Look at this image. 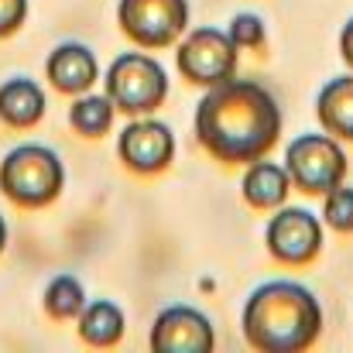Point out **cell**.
Segmentation results:
<instances>
[{"label":"cell","instance_id":"obj_1","mask_svg":"<svg viewBox=\"0 0 353 353\" xmlns=\"http://www.w3.org/2000/svg\"><path fill=\"white\" fill-rule=\"evenodd\" d=\"M281 134V110L274 97L250 79H227L210 86L196 107V137L223 165H250L268 158Z\"/></svg>","mask_w":353,"mask_h":353},{"label":"cell","instance_id":"obj_2","mask_svg":"<svg viewBox=\"0 0 353 353\" xmlns=\"http://www.w3.org/2000/svg\"><path fill=\"white\" fill-rule=\"evenodd\" d=\"M323 333L319 299L299 281H268L243 305V336L254 350L302 353Z\"/></svg>","mask_w":353,"mask_h":353},{"label":"cell","instance_id":"obj_3","mask_svg":"<svg viewBox=\"0 0 353 353\" xmlns=\"http://www.w3.org/2000/svg\"><path fill=\"white\" fill-rule=\"evenodd\" d=\"M65 185V168L59 154L45 144H17L0 161V189L14 206L41 210L59 199Z\"/></svg>","mask_w":353,"mask_h":353},{"label":"cell","instance_id":"obj_4","mask_svg":"<svg viewBox=\"0 0 353 353\" xmlns=\"http://www.w3.org/2000/svg\"><path fill=\"white\" fill-rule=\"evenodd\" d=\"M107 97L114 110H123L130 117L151 114L168 97V76L158 59L144 52H127L107 69Z\"/></svg>","mask_w":353,"mask_h":353},{"label":"cell","instance_id":"obj_5","mask_svg":"<svg viewBox=\"0 0 353 353\" xmlns=\"http://www.w3.org/2000/svg\"><path fill=\"white\" fill-rule=\"evenodd\" d=\"M285 172L305 196H326L347 179V154L333 134H302L285 151Z\"/></svg>","mask_w":353,"mask_h":353},{"label":"cell","instance_id":"obj_6","mask_svg":"<svg viewBox=\"0 0 353 353\" xmlns=\"http://www.w3.org/2000/svg\"><path fill=\"white\" fill-rule=\"evenodd\" d=\"M117 21L141 48H168L189 28V0H120Z\"/></svg>","mask_w":353,"mask_h":353},{"label":"cell","instance_id":"obj_7","mask_svg":"<svg viewBox=\"0 0 353 353\" xmlns=\"http://www.w3.org/2000/svg\"><path fill=\"white\" fill-rule=\"evenodd\" d=\"M179 72L196 86H220L236 76V45L227 31L196 28L179 45Z\"/></svg>","mask_w":353,"mask_h":353},{"label":"cell","instance_id":"obj_8","mask_svg":"<svg viewBox=\"0 0 353 353\" xmlns=\"http://www.w3.org/2000/svg\"><path fill=\"white\" fill-rule=\"evenodd\" d=\"M264 243H268V254L281 264H309L323 250L319 216L299 206H285L268 220Z\"/></svg>","mask_w":353,"mask_h":353},{"label":"cell","instance_id":"obj_9","mask_svg":"<svg viewBox=\"0 0 353 353\" xmlns=\"http://www.w3.org/2000/svg\"><path fill=\"white\" fill-rule=\"evenodd\" d=\"M123 165L137 175H158L175 158V134L161 120H134L123 127L117 141Z\"/></svg>","mask_w":353,"mask_h":353},{"label":"cell","instance_id":"obj_10","mask_svg":"<svg viewBox=\"0 0 353 353\" xmlns=\"http://www.w3.org/2000/svg\"><path fill=\"white\" fill-rule=\"evenodd\" d=\"M151 347L161 353H210L216 347L213 323L192 305L165 309L151 326Z\"/></svg>","mask_w":353,"mask_h":353},{"label":"cell","instance_id":"obj_11","mask_svg":"<svg viewBox=\"0 0 353 353\" xmlns=\"http://www.w3.org/2000/svg\"><path fill=\"white\" fill-rule=\"evenodd\" d=\"M48 79L59 93H69V97H79V93H90L93 83L100 79V65H97V55L79 45V41H62L59 48H52L48 55Z\"/></svg>","mask_w":353,"mask_h":353},{"label":"cell","instance_id":"obj_12","mask_svg":"<svg viewBox=\"0 0 353 353\" xmlns=\"http://www.w3.org/2000/svg\"><path fill=\"white\" fill-rule=\"evenodd\" d=\"M240 189H243V199H247L254 210H278V206L288 199L292 179H288V172H285L281 165L257 158V161H250V168H247V175H243V182H240Z\"/></svg>","mask_w":353,"mask_h":353},{"label":"cell","instance_id":"obj_13","mask_svg":"<svg viewBox=\"0 0 353 353\" xmlns=\"http://www.w3.org/2000/svg\"><path fill=\"white\" fill-rule=\"evenodd\" d=\"M45 93L34 79H7L0 86V120L7 127H34L45 117Z\"/></svg>","mask_w":353,"mask_h":353},{"label":"cell","instance_id":"obj_14","mask_svg":"<svg viewBox=\"0 0 353 353\" xmlns=\"http://www.w3.org/2000/svg\"><path fill=\"white\" fill-rule=\"evenodd\" d=\"M316 114H319V123L326 134H333L340 141H353V76L330 79L319 90Z\"/></svg>","mask_w":353,"mask_h":353},{"label":"cell","instance_id":"obj_15","mask_svg":"<svg viewBox=\"0 0 353 353\" xmlns=\"http://www.w3.org/2000/svg\"><path fill=\"white\" fill-rule=\"evenodd\" d=\"M76 319H79V336L90 347H114L123 336V309L117 302H107V299L86 302Z\"/></svg>","mask_w":353,"mask_h":353},{"label":"cell","instance_id":"obj_16","mask_svg":"<svg viewBox=\"0 0 353 353\" xmlns=\"http://www.w3.org/2000/svg\"><path fill=\"white\" fill-rule=\"evenodd\" d=\"M69 123L76 127V134L83 137H103L114 127V103L110 97H90L79 93V100L69 110Z\"/></svg>","mask_w":353,"mask_h":353},{"label":"cell","instance_id":"obj_17","mask_svg":"<svg viewBox=\"0 0 353 353\" xmlns=\"http://www.w3.org/2000/svg\"><path fill=\"white\" fill-rule=\"evenodd\" d=\"M86 305V288L72 274H59L45 288V312L52 319H76Z\"/></svg>","mask_w":353,"mask_h":353},{"label":"cell","instance_id":"obj_18","mask_svg":"<svg viewBox=\"0 0 353 353\" xmlns=\"http://www.w3.org/2000/svg\"><path fill=\"white\" fill-rule=\"evenodd\" d=\"M323 220H326L336 234H353V189L336 185V189H330V192H326Z\"/></svg>","mask_w":353,"mask_h":353},{"label":"cell","instance_id":"obj_19","mask_svg":"<svg viewBox=\"0 0 353 353\" xmlns=\"http://www.w3.org/2000/svg\"><path fill=\"white\" fill-rule=\"evenodd\" d=\"M227 34L236 48H261L264 45V21L257 14H236L227 28Z\"/></svg>","mask_w":353,"mask_h":353},{"label":"cell","instance_id":"obj_20","mask_svg":"<svg viewBox=\"0 0 353 353\" xmlns=\"http://www.w3.org/2000/svg\"><path fill=\"white\" fill-rule=\"evenodd\" d=\"M28 17V0H0V38L14 34Z\"/></svg>","mask_w":353,"mask_h":353},{"label":"cell","instance_id":"obj_21","mask_svg":"<svg viewBox=\"0 0 353 353\" xmlns=\"http://www.w3.org/2000/svg\"><path fill=\"white\" fill-rule=\"evenodd\" d=\"M340 55H343V62L353 69V17L347 21V28L340 31Z\"/></svg>","mask_w":353,"mask_h":353},{"label":"cell","instance_id":"obj_22","mask_svg":"<svg viewBox=\"0 0 353 353\" xmlns=\"http://www.w3.org/2000/svg\"><path fill=\"white\" fill-rule=\"evenodd\" d=\"M3 247H7V223H3V216H0V254H3Z\"/></svg>","mask_w":353,"mask_h":353}]
</instances>
